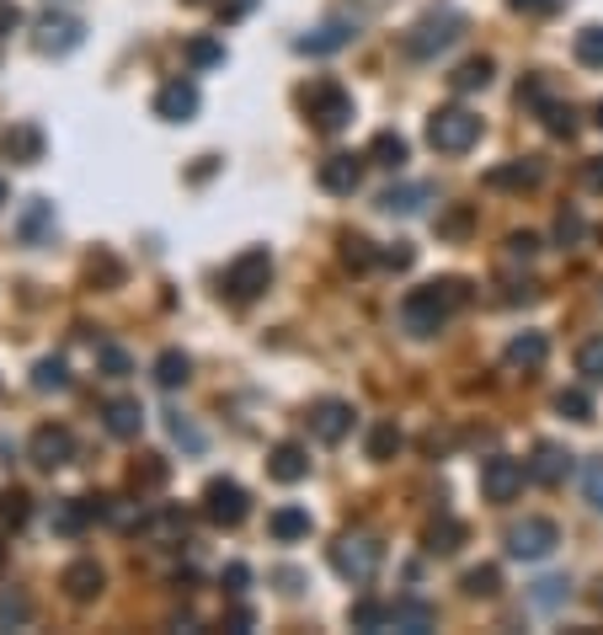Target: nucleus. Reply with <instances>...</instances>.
Wrapping results in <instances>:
<instances>
[{"label":"nucleus","instance_id":"f257e3e1","mask_svg":"<svg viewBox=\"0 0 603 635\" xmlns=\"http://www.w3.org/2000/svg\"><path fill=\"white\" fill-rule=\"evenodd\" d=\"M465 300H470V289H465L460 278L423 283V289H412V294L401 300V331H406V336H438Z\"/></svg>","mask_w":603,"mask_h":635},{"label":"nucleus","instance_id":"f03ea898","mask_svg":"<svg viewBox=\"0 0 603 635\" xmlns=\"http://www.w3.org/2000/svg\"><path fill=\"white\" fill-rule=\"evenodd\" d=\"M300 107L310 113V124L321 128V134H342V128L353 124V97L337 80H310L300 91Z\"/></svg>","mask_w":603,"mask_h":635},{"label":"nucleus","instance_id":"7ed1b4c3","mask_svg":"<svg viewBox=\"0 0 603 635\" xmlns=\"http://www.w3.org/2000/svg\"><path fill=\"white\" fill-rule=\"evenodd\" d=\"M476 139H481V118H476L470 107H438V113L427 118V144H432L438 155H465Z\"/></svg>","mask_w":603,"mask_h":635},{"label":"nucleus","instance_id":"20e7f679","mask_svg":"<svg viewBox=\"0 0 603 635\" xmlns=\"http://www.w3.org/2000/svg\"><path fill=\"white\" fill-rule=\"evenodd\" d=\"M273 283V252L267 246H251V252H241L230 267H225V300H236V305H251L262 289Z\"/></svg>","mask_w":603,"mask_h":635},{"label":"nucleus","instance_id":"39448f33","mask_svg":"<svg viewBox=\"0 0 603 635\" xmlns=\"http://www.w3.org/2000/svg\"><path fill=\"white\" fill-rule=\"evenodd\" d=\"M379 561H385V545L374 539V534H342L337 545H331V572L348 576V582H374L379 572Z\"/></svg>","mask_w":603,"mask_h":635},{"label":"nucleus","instance_id":"423d86ee","mask_svg":"<svg viewBox=\"0 0 603 635\" xmlns=\"http://www.w3.org/2000/svg\"><path fill=\"white\" fill-rule=\"evenodd\" d=\"M460 27H465V22H460L454 11H427L423 22L406 33V54H412V60H432V54H443V49L460 38Z\"/></svg>","mask_w":603,"mask_h":635},{"label":"nucleus","instance_id":"0eeeda50","mask_svg":"<svg viewBox=\"0 0 603 635\" xmlns=\"http://www.w3.org/2000/svg\"><path fill=\"white\" fill-rule=\"evenodd\" d=\"M80 43H86V27H80L75 16H64V11L38 16V27H33V49H38V54H54V60H64V54H75Z\"/></svg>","mask_w":603,"mask_h":635},{"label":"nucleus","instance_id":"6e6552de","mask_svg":"<svg viewBox=\"0 0 603 635\" xmlns=\"http://www.w3.org/2000/svg\"><path fill=\"white\" fill-rule=\"evenodd\" d=\"M246 512H251V497H246L236 481L214 475V481L203 486V518H209V523H219V529H236V523H246Z\"/></svg>","mask_w":603,"mask_h":635},{"label":"nucleus","instance_id":"1a4fd4ad","mask_svg":"<svg viewBox=\"0 0 603 635\" xmlns=\"http://www.w3.org/2000/svg\"><path fill=\"white\" fill-rule=\"evenodd\" d=\"M524 475H529L524 459H513V454H491V459L481 465V497L486 503H513V497L524 492Z\"/></svg>","mask_w":603,"mask_h":635},{"label":"nucleus","instance_id":"9d476101","mask_svg":"<svg viewBox=\"0 0 603 635\" xmlns=\"http://www.w3.org/2000/svg\"><path fill=\"white\" fill-rule=\"evenodd\" d=\"M555 545H561V529L550 518H524L507 529V556H518V561H544Z\"/></svg>","mask_w":603,"mask_h":635},{"label":"nucleus","instance_id":"9b49d317","mask_svg":"<svg viewBox=\"0 0 603 635\" xmlns=\"http://www.w3.org/2000/svg\"><path fill=\"white\" fill-rule=\"evenodd\" d=\"M27 459L38 465V470H64L70 459H75V439H70V428H38L33 439H27Z\"/></svg>","mask_w":603,"mask_h":635},{"label":"nucleus","instance_id":"f8f14e48","mask_svg":"<svg viewBox=\"0 0 603 635\" xmlns=\"http://www.w3.org/2000/svg\"><path fill=\"white\" fill-rule=\"evenodd\" d=\"M353 38H359V22H353V16H331V22H321L315 33H304L294 49H300V54H310V60H326V54L348 49Z\"/></svg>","mask_w":603,"mask_h":635},{"label":"nucleus","instance_id":"ddd939ff","mask_svg":"<svg viewBox=\"0 0 603 635\" xmlns=\"http://www.w3.org/2000/svg\"><path fill=\"white\" fill-rule=\"evenodd\" d=\"M155 118H166V124H192L198 118V86L177 75V80H166L161 91H155Z\"/></svg>","mask_w":603,"mask_h":635},{"label":"nucleus","instance_id":"4468645a","mask_svg":"<svg viewBox=\"0 0 603 635\" xmlns=\"http://www.w3.org/2000/svg\"><path fill=\"white\" fill-rule=\"evenodd\" d=\"M97 518H108V503L64 497V503H54V512H49V529H54V534H64V539H75V534H86Z\"/></svg>","mask_w":603,"mask_h":635},{"label":"nucleus","instance_id":"2eb2a0df","mask_svg":"<svg viewBox=\"0 0 603 635\" xmlns=\"http://www.w3.org/2000/svg\"><path fill=\"white\" fill-rule=\"evenodd\" d=\"M310 433H315L321 444H342V439L353 433V406H348V401H315V406H310Z\"/></svg>","mask_w":603,"mask_h":635},{"label":"nucleus","instance_id":"dca6fc26","mask_svg":"<svg viewBox=\"0 0 603 635\" xmlns=\"http://www.w3.org/2000/svg\"><path fill=\"white\" fill-rule=\"evenodd\" d=\"M43 150H49V139H43V128L38 124H11L5 134H0V155L16 161V166H38Z\"/></svg>","mask_w":603,"mask_h":635},{"label":"nucleus","instance_id":"f3484780","mask_svg":"<svg viewBox=\"0 0 603 635\" xmlns=\"http://www.w3.org/2000/svg\"><path fill=\"white\" fill-rule=\"evenodd\" d=\"M540 177H544V166L535 161V155H524V161H502V166H491V172H486V188L491 192H529V188H540Z\"/></svg>","mask_w":603,"mask_h":635},{"label":"nucleus","instance_id":"a211bd4d","mask_svg":"<svg viewBox=\"0 0 603 635\" xmlns=\"http://www.w3.org/2000/svg\"><path fill=\"white\" fill-rule=\"evenodd\" d=\"M363 161H368V155H326V161H321V188L337 192V198L359 192V182H363Z\"/></svg>","mask_w":603,"mask_h":635},{"label":"nucleus","instance_id":"6ab92c4d","mask_svg":"<svg viewBox=\"0 0 603 635\" xmlns=\"http://www.w3.org/2000/svg\"><path fill=\"white\" fill-rule=\"evenodd\" d=\"M60 587L70 593V598H75V604H91V598H97V593L108 587V572H102V567H97V561L86 556V561H70V567H64Z\"/></svg>","mask_w":603,"mask_h":635},{"label":"nucleus","instance_id":"aec40b11","mask_svg":"<svg viewBox=\"0 0 603 635\" xmlns=\"http://www.w3.org/2000/svg\"><path fill=\"white\" fill-rule=\"evenodd\" d=\"M438 625V609L423 604V598H395L390 604V625L385 631H406V635H427Z\"/></svg>","mask_w":603,"mask_h":635},{"label":"nucleus","instance_id":"412c9836","mask_svg":"<svg viewBox=\"0 0 603 635\" xmlns=\"http://www.w3.org/2000/svg\"><path fill=\"white\" fill-rule=\"evenodd\" d=\"M507 369H524V374H535L544 369V358H550V342H544V331H518L513 342H507Z\"/></svg>","mask_w":603,"mask_h":635},{"label":"nucleus","instance_id":"4be33fe9","mask_svg":"<svg viewBox=\"0 0 603 635\" xmlns=\"http://www.w3.org/2000/svg\"><path fill=\"white\" fill-rule=\"evenodd\" d=\"M16 230H22V241H27V246H43V241L54 236V203H49V198H27V208H22Z\"/></svg>","mask_w":603,"mask_h":635},{"label":"nucleus","instance_id":"5701e85b","mask_svg":"<svg viewBox=\"0 0 603 635\" xmlns=\"http://www.w3.org/2000/svg\"><path fill=\"white\" fill-rule=\"evenodd\" d=\"M571 475V454L561 444H540L535 448V459H529V481H540V486H555V481H566Z\"/></svg>","mask_w":603,"mask_h":635},{"label":"nucleus","instance_id":"b1692460","mask_svg":"<svg viewBox=\"0 0 603 635\" xmlns=\"http://www.w3.org/2000/svg\"><path fill=\"white\" fill-rule=\"evenodd\" d=\"M267 475L284 481V486H294V481L310 475V454H304L300 444H278L273 454H267Z\"/></svg>","mask_w":603,"mask_h":635},{"label":"nucleus","instance_id":"393cba45","mask_svg":"<svg viewBox=\"0 0 603 635\" xmlns=\"http://www.w3.org/2000/svg\"><path fill=\"white\" fill-rule=\"evenodd\" d=\"M102 422H108L113 439H139V428H145V406L128 401V395H123V401H108V406H102Z\"/></svg>","mask_w":603,"mask_h":635},{"label":"nucleus","instance_id":"a878e982","mask_svg":"<svg viewBox=\"0 0 603 635\" xmlns=\"http://www.w3.org/2000/svg\"><path fill=\"white\" fill-rule=\"evenodd\" d=\"M139 529H145L150 539H166V545H181V539H187V512H181V508L145 512V518H139Z\"/></svg>","mask_w":603,"mask_h":635},{"label":"nucleus","instance_id":"bb28decb","mask_svg":"<svg viewBox=\"0 0 603 635\" xmlns=\"http://www.w3.org/2000/svg\"><path fill=\"white\" fill-rule=\"evenodd\" d=\"M427 203H432V188H423V182H406V188L379 192V208H385V214H423Z\"/></svg>","mask_w":603,"mask_h":635},{"label":"nucleus","instance_id":"cd10ccee","mask_svg":"<svg viewBox=\"0 0 603 635\" xmlns=\"http://www.w3.org/2000/svg\"><path fill=\"white\" fill-rule=\"evenodd\" d=\"M406 155H412V150H406V139H401L395 128H385V134H374V139H368V161H374V166H385V172H401V166H406Z\"/></svg>","mask_w":603,"mask_h":635},{"label":"nucleus","instance_id":"c85d7f7f","mask_svg":"<svg viewBox=\"0 0 603 635\" xmlns=\"http://www.w3.org/2000/svg\"><path fill=\"white\" fill-rule=\"evenodd\" d=\"M267 534H273V539H284V545H294V539H304V534H310V512H304V508L267 512Z\"/></svg>","mask_w":603,"mask_h":635},{"label":"nucleus","instance_id":"c756f323","mask_svg":"<svg viewBox=\"0 0 603 635\" xmlns=\"http://www.w3.org/2000/svg\"><path fill=\"white\" fill-rule=\"evenodd\" d=\"M460 539H465L460 518H438V523H427V534H423L427 556H454V550H460Z\"/></svg>","mask_w":603,"mask_h":635},{"label":"nucleus","instance_id":"7c9ffc66","mask_svg":"<svg viewBox=\"0 0 603 635\" xmlns=\"http://www.w3.org/2000/svg\"><path fill=\"white\" fill-rule=\"evenodd\" d=\"M33 620V598L22 587H0V631H22Z\"/></svg>","mask_w":603,"mask_h":635},{"label":"nucleus","instance_id":"2f4dec72","mask_svg":"<svg viewBox=\"0 0 603 635\" xmlns=\"http://www.w3.org/2000/svg\"><path fill=\"white\" fill-rule=\"evenodd\" d=\"M192 380V358L187 353H177V347H166L161 358H155V384L161 390H177V384Z\"/></svg>","mask_w":603,"mask_h":635},{"label":"nucleus","instance_id":"473e14b6","mask_svg":"<svg viewBox=\"0 0 603 635\" xmlns=\"http://www.w3.org/2000/svg\"><path fill=\"white\" fill-rule=\"evenodd\" d=\"M166 475H172V465L161 459V454H139V465H134V492H155V486H166Z\"/></svg>","mask_w":603,"mask_h":635},{"label":"nucleus","instance_id":"72a5a7b5","mask_svg":"<svg viewBox=\"0 0 603 635\" xmlns=\"http://www.w3.org/2000/svg\"><path fill=\"white\" fill-rule=\"evenodd\" d=\"M449 86L465 97V91H486L491 86V60H465L454 75H449Z\"/></svg>","mask_w":603,"mask_h":635},{"label":"nucleus","instance_id":"f704fd0d","mask_svg":"<svg viewBox=\"0 0 603 635\" xmlns=\"http://www.w3.org/2000/svg\"><path fill=\"white\" fill-rule=\"evenodd\" d=\"M401 444H406V439H401V428H395V422H379V428L368 433V459H395Z\"/></svg>","mask_w":603,"mask_h":635},{"label":"nucleus","instance_id":"c9c22d12","mask_svg":"<svg viewBox=\"0 0 603 635\" xmlns=\"http://www.w3.org/2000/svg\"><path fill=\"white\" fill-rule=\"evenodd\" d=\"M348 620H353V631H385V625H390V604H374V598H359Z\"/></svg>","mask_w":603,"mask_h":635},{"label":"nucleus","instance_id":"e433bc0d","mask_svg":"<svg viewBox=\"0 0 603 635\" xmlns=\"http://www.w3.org/2000/svg\"><path fill=\"white\" fill-rule=\"evenodd\" d=\"M577 374L588 384H603V336H593V342L577 347Z\"/></svg>","mask_w":603,"mask_h":635},{"label":"nucleus","instance_id":"4c0bfd02","mask_svg":"<svg viewBox=\"0 0 603 635\" xmlns=\"http://www.w3.org/2000/svg\"><path fill=\"white\" fill-rule=\"evenodd\" d=\"M460 587H465L470 598H497V587H502V572H497V567H470Z\"/></svg>","mask_w":603,"mask_h":635},{"label":"nucleus","instance_id":"58836bf2","mask_svg":"<svg viewBox=\"0 0 603 635\" xmlns=\"http://www.w3.org/2000/svg\"><path fill=\"white\" fill-rule=\"evenodd\" d=\"M555 411H561L566 422H593V401H588L582 390H561V395H555Z\"/></svg>","mask_w":603,"mask_h":635},{"label":"nucleus","instance_id":"ea45409f","mask_svg":"<svg viewBox=\"0 0 603 635\" xmlns=\"http://www.w3.org/2000/svg\"><path fill=\"white\" fill-rule=\"evenodd\" d=\"M187 64H192V69H214V64H225V43H214V38H192V43H187Z\"/></svg>","mask_w":603,"mask_h":635},{"label":"nucleus","instance_id":"a19ab883","mask_svg":"<svg viewBox=\"0 0 603 635\" xmlns=\"http://www.w3.org/2000/svg\"><path fill=\"white\" fill-rule=\"evenodd\" d=\"M577 64L603 69V27H582V33H577Z\"/></svg>","mask_w":603,"mask_h":635},{"label":"nucleus","instance_id":"79ce46f5","mask_svg":"<svg viewBox=\"0 0 603 635\" xmlns=\"http://www.w3.org/2000/svg\"><path fill=\"white\" fill-rule=\"evenodd\" d=\"M566 598H571V582H566V576H544V582H535V604H540V609H561Z\"/></svg>","mask_w":603,"mask_h":635},{"label":"nucleus","instance_id":"37998d69","mask_svg":"<svg viewBox=\"0 0 603 635\" xmlns=\"http://www.w3.org/2000/svg\"><path fill=\"white\" fill-rule=\"evenodd\" d=\"M97 364H102V374H108V380H128V374H134L128 353H123V347H113V342H102V347H97Z\"/></svg>","mask_w":603,"mask_h":635},{"label":"nucleus","instance_id":"c03bdc74","mask_svg":"<svg viewBox=\"0 0 603 635\" xmlns=\"http://www.w3.org/2000/svg\"><path fill=\"white\" fill-rule=\"evenodd\" d=\"M518 102H524V107H535V113H550V107H555V97H550V80H544V75L524 80V86H518Z\"/></svg>","mask_w":603,"mask_h":635},{"label":"nucleus","instance_id":"a18cd8bd","mask_svg":"<svg viewBox=\"0 0 603 635\" xmlns=\"http://www.w3.org/2000/svg\"><path fill=\"white\" fill-rule=\"evenodd\" d=\"M342 262H348L353 272H368V267L379 262V252H374V246H368L363 236H348V241H342Z\"/></svg>","mask_w":603,"mask_h":635},{"label":"nucleus","instance_id":"49530a36","mask_svg":"<svg viewBox=\"0 0 603 635\" xmlns=\"http://www.w3.org/2000/svg\"><path fill=\"white\" fill-rule=\"evenodd\" d=\"M0 518H5L11 529H22V523L33 518V503H27V492H5V497H0Z\"/></svg>","mask_w":603,"mask_h":635},{"label":"nucleus","instance_id":"de8ad7c7","mask_svg":"<svg viewBox=\"0 0 603 635\" xmlns=\"http://www.w3.org/2000/svg\"><path fill=\"white\" fill-rule=\"evenodd\" d=\"M33 384H38V390H64V384H70V369H64L60 358H43V364L33 369Z\"/></svg>","mask_w":603,"mask_h":635},{"label":"nucleus","instance_id":"09e8293b","mask_svg":"<svg viewBox=\"0 0 603 635\" xmlns=\"http://www.w3.org/2000/svg\"><path fill=\"white\" fill-rule=\"evenodd\" d=\"M582 497L603 512V459H588V465H582Z\"/></svg>","mask_w":603,"mask_h":635},{"label":"nucleus","instance_id":"8fccbe9b","mask_svg":"<svg viewBox=\"0 0 603 635\" xmlns=\"http://www.w3.org/2000/svg\"><path fill=\"white\" fill-rule=\"evenodd\" d=\"M544 128H550V134H555V139H571V134H577V113H571V107H561V102H555V107H550V113H544Z\"/></svg>","mask_w":603,"mask_h":635},{"label":"nucleus","instance_id":"3c124183","mask_svg":"<svg viewBox=\"0 0 603 635\" xmlns=\"http://www.w3.org/2000/svg\"><path fill=\"white\" fill-rule=\"evenodd\" d=\"M470 219H476V214L460 203V208H449V214L438 219V236H465V230H470Z\"/></svg>","mask_w":603,"mask_h":635},{"label":"nucleus","instance_id":"603ef678","mask_svg":"<svg viewBox=\"0 0 603 635\" xmlns=\"http://www.w3.org/2000/svg\"><path fill=\"white\" fill-rule=\"evenodd\" d=\"M379 262H385V267H390V272H406V267H412V262H417V252H412V246H406V241H395V246H385V252H379Z\"/></svg>","mask_w":603,"mask_h":635},{"label":"nucleus","instance_id":"864d4df0","mask_svg":"<svg viewBox=\"0 0 603 635\" xmlns=\"http://www.w3.org/2000/svg\"><path fill=\"white\" fill-rule=\"evenodd\" d=\"M540 252V236H529V230H518V236H507V256H513V262H518V256H524V262H529V256Z\"/></svg>","mask_w":603,"mask_h":635},{"label":"nucleus","instance_id":"5fc2aeb1","mask_svg":"<svg viewBox=\"0 0 603 635\" xmlns=\"http://www.w3.org/2000/svg\"><path fill=\"white\" fill-rule=\"evenodd\" d=\"M577 236H582V214H561V219H555V241H561V246H571Z\"/></svg>","mask_w":603,"mask_h":635},{"label":"nucleus","instance_id":"6e6d98bb","mask_svg":"<svg viewBox=\"0 0 603 635\" xmlns=\"http://www.w3.org/2000/svg\"><path fill=\"white\" fill-rule=\"evenodd\" d=\"M502 300H507V305H535V300H540V283H529V278H524V283H507Z\"/></svg>","mask_w":603,"mask_h":635},{"label":"nucleus","instance_id":"4d7b16f0","mask_svg":"<svg viewBox=\"0 0 603 635\" xmlns=\"http://www.w3.org/2000/svg\"><path fill=\"white\" fill-rule=\"evenodd\" d=\"M172 439H181L187 448H203V433H198V428H187L181 417H172Z\"/></svg>","mask_w":603,"mask_h":635},{"label":"nucleus","instance_id":"13d9d810","mask_svg":"<svg viewBox=\"0 0 603 635\" xmlns=\"http://www.w3.org/2000/svg\"><path fill=\"white\" fill-rule=\"evenodd\" d=\"M518 16H544V11H555V0H507Z\"/></svg>","mask_w":603,"mask_h":635},{"label":"nucleus","instance_id":"bf43d9fd","mask_svg":"<svg viewBox=\"0 0 603 635\" xmlns=\"http://www.w3.org/2000/svg\"><path fill=\"white\" fill-rule=\"evenodd\" d=\"M246 582H251V572H246L241 561H236V567H225V593H246Z\"/></svg>","mask_w":603,"mask_h":635},{"label":"nucleus","instance_id":"052dcab7","mask_svg":"<svg viewBox=\"0 0 603 635\" xmlns=\"http://www.w3.org/2000/svg\"><path fill=\"white\" fill-rule=\"evenodd\" d=\"M251 5H256V0H225V5H219V22H241Z\"/></svg>","mask_w":603,"mask_h":635},{"label":"nucleus","instance_id":"680f3d73","mask_svg":"<svg viewBox=\"0 0 603 635\" xmlns=\"http://www.w3.org/2000/svg\"><path fill=\"white\" fill-rule=\"evenodd\" d=\"M11 27H22V11H16L11 0H0V38H5Z\"/></svg>","mask_w":603,"mask_h":635},{"label":"nucleus","instance_id":"e2e57ef3","mask_svg":"<svg viewBox=\"0 0 603 635\" xmlns=\"http://www.w3.org/2000/svg\"><path fill=\"white\" fill-rule=\"evenodd\" d=\"M582 182H588V188H593V192H603V155H599V161H588V172H582Z\"/></svg>","mask_w":603,"mask_h":635},{"label":"nucleus","instance_id":"0e129e2a","mask_svg":"<svg viewBox=\"0 0 603 635\" xmlns=\"http://www.w3.org/2000/svg\"><path fill=\"white\" fill-rule=\"evenodd\" d=\"M593 124H599V128H603V102H599V107H593Z\"/></svg>","mask_w":603,"mask_h":635},{"label":"nucleus","instance_id":"69168bd1","mask_svg":"<svg viewBox=\"0 0 603 635\" xmlns=\"http://www.w3.org/2000/svg\"><path fill=\"white\" fill-rule=\"evenodd\" d=\"M0 203H5V177H0Z\"/></svg>","mask_w":603,"mask_h":635},{"label":"nucleus","instance_id":"338daca9","mask_svg":"<svg viewBox=\"0 0 603 635\" xmlns=\"http://www.w3.org/2000/svg\"><path fill=\"white\" fill-rule=\"evenodd\" d=\"M593 598H599V604H603V582H599V593H593Z\"/></svg>","mask_w":603,"mask_h":635},{"label":"nucleus","instance_id":"774afa93","mask_svg":"<svg viewBox=\"0 0 603 635\" xmlns=\"http://www.w3.org/2000/svg\"><path fill=\"white\" fill-rule=\"evenodd\" d=\"M0 567H5V545H0Z\"/></svg>","mask_w":603,"mask_h":635}]
</instances>
